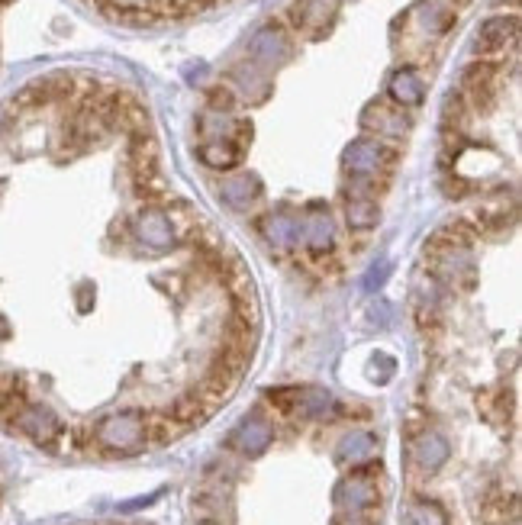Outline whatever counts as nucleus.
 I'll use <instances>...</instances> for the list:
<instances>
[{"label":"nucleus","mask_w":522,"mask_h":525,"mask_svg":"<svg viewBox=\"0 0 522 525\" xmlns=\"http://www.w3.org/2000/svg\"><path fill=\"white\" fill-rule=\"evenodd\" d=\"M210 104H213L216 113H223V110H232L236 97H232L229 87H213V91H210Z\"/></svg>","instance_id":"obj_18"},{"label":"nucleus","mask_w":522,"mask_h":525,"mask_svg":"<svg viewBox=\"0 0 522 525\" xmlns=\"http://www.w3.org/2000/svg\"><path fill=\"white\" fill-rule=\"evenodd\" d=\"M249 52L255 58V65H281L290 55V36L284 33L281 23H268L255 33Z\"/></svg>","instance_id":"obj_8"},{"label":"nucleus","mask_w":522,"mask_h":525,"mask_svg":"<svg viewBox=\"0 0 522 525\" xmlns=\"http://www.w3.org/2000/svg\"><path fill=\"white\" fill-rule=\"evenodd\" d=\"M10 422L39 448H55V442L62 439V422H58V416L49 410V406L20 403L17 410L10 413Z\"/></svg>","instance_id":"obj_4"},{"label":"nucleus","mask_w":522,"mask_h":525,"mask_svg":"<svg viewBox=\"0 0 522 525\" xmlns=\"http://www.w3.org/2000/svg\"><path fill=\"white\" fill-rule=\"evenodd\" d=\"M448 461V442L439 432H423L413 442V464L423 474H435Z\"/></svg>","instance_id":"obj_10"},{"label":"nucleus","mask_w":522,"mask_h":525,"mask_svg":"<svg viewBox=\"0 0 522 525\" xmlns=\"http://www.w3.org/2000/svg\"><path fill=\"white\" fill-rule=\"evenodd\" d=\"M342 162L352 178H374L384 165L397 162V152L387 149L381 139H358L345 149Z\"/></svg>","instance_id":"obj_5"},{"label":"nucleus","mask_w":522,"mask_h":525,"mask_svg":"<svg viewBox=\"0 0 522 525\" xmlns=\"http://www.w3.org/2000/svg\"><path fill=\"white\" fill-rule=\"evenodd\" d=\"M361 123H365V129H374V133L384 136V139H403V133L410 129V123H406V116L400 110H390L384 104H371L365 110V116H361Z\"/></svg>","instance_id":"obj_11"},{"label":"nucleus","mask_w":522,"mask_h":525,"mask_svg":"<svg viewBox=\"0 0 522 525\" xmlns=\"http://www.w3.org/2000/svg\"><path fill=\"white\" fill-rule=\"evenodd\" d=\"M136 229H139V236L155 245V249H168V245L174 242V229L168 223V216L158 210V207H149V210H142L139 213V220H136Z\"/></svg>","instance_id":"obj_13"},{"label":"nucleus","mask_w":522,"mask_h":525,"mask_svg":"<svg viewBox=\"0 0 522 525\" xmlns=\"http://www.w3.org/2000/svg\"><path fill=\"white\" fill-rule=\"evenodd\" d=\"M220 194H223V200L229 203V207L245 210L261 194V184H258L255 174H232V178H226L220 184Z\"/></svg>","instance_id":"obj_14"},{"label":"nucleus","mask_w":522,"mask_h":525,"mask_svg":"<svg viewBox=\"0 0 522 525\" xmlns=\"http://www.w3.org/2000/svg\"><path fill=\"white\" fill-rule=\"evenodd\" d=\"M197 155H200V162L207 168H213V171H232L242 162L245 149L232 139H213V142H203Z\"/></svg>","instance_id":"obj_12"},{"label":"nucleus","mask_w":522,"mask_h":525,"mask_svg":"<svg viewBox=\"0 0 522 525\" xmlns=\"http://www.w3.org/2000/svg\"><path fill=\"white\" fill-rule=\"evenodd\" d=\"M345 216H348V226L355 229H371L377 223V203L374 197H352L345 207Z\"/></svg>","instance_id":"obj_16"},{"label":"nucleus","mask_w":522,"mask_h":525,"mask_svg":"<svg viewBox=\"0 0 522 525\" xmlns=\"http://www.w3.org/2000/svg\"><path fill=\"white\" fill-rule=\"evenodd\" d=\"M377 503H381V490H377V477L371 471V464L355 468L336 487V506L342 509V516H365Z\"/></svg>","instance_id":"obj_2"},{"label":"nucleus","mask_w":522,"mask_h":525,"mask_svg":"<svg viewBox=\"0 0 522 525\" xmlns=\"http://www.w3.org/2000/svg\"><path fill=\"white\" fill-rule=\"evenodd\" d=\"M97 445L110 451V455H136V451L149 439V422L139 410H120L97 422L94 429Z\"/></svg>","instance_id":"obj_1"},{"label":"nucleus","mask_w":522,"mask_h":525,"mask_svg":"<svg viewBox=\"0 0 522 525\" xmlns=\"http://www.w3.org/2000/svg\"><path fill=\"white\" fill-rule=\"evenodd\" d=\"M390 97H394L400 107H413L423 100V78H419V71L413 65L400 68L397 75L390 78Z\"/></svg>","instance_id":"obj_15"},{"label":"nucleus","mask_w":522,"mask_h":525,"mask_svg":"<svg viewBox=\"0 0 522 525\" xmlns=\"http://www.w3.org/2000/svg\"><path fill=\"white\" fill-rule=\"evenodd\" d=\"M271 442H274V426L261 410H255L252 416H245L239 426L229 432V448L239 451V455H245V458L265 455Z\"/></svg>","instance_id":"obj_6"},{"label":"nucleus","mask_w":522,"mask_h":525,"mask_svg":"<svg viewBox=\"0 0 522 525\" xmlns=\"http://www.w3.org/2000/svg\"><path fill=\"white\" fill-rule=\"evenodd\" d=\"M268 400L278 406L281 413L290 416H303V419H323L336 410V400L329 397L326 390L316 387H284V390H271Z\"/></svg>","instance_id":"obj_3"},{"label":"nucleus","mask_w":522,"mask_h":525,"mask_svg":"<svg viewBox=\"0 0 522 525\" xmlns=\"http://www.w3.org/2000/svg\"><path fill=\"white\" fill-rule=\"evenodd\" d=\"M516 36H519V17L516 13H510V17H490L487 23H481V29H477V42L474 49L481 55H500L506 46H516Z\"/></svg>","instance_id":"obj_7"},{"label":"nucleus","mask_w":522,"mask_h":525,"mask_svg":"<svg viewBox=\"0 0 522 525\" xmlns=\"http://www.w3.org/2000/svg\"><path fill=\"white\" fill-rule=\"evenodd\" d=\"M381 451V442L371 432H348L345 439L336 448L339 464H348V468H365V464L374 461V455Z\"/></svg>","instance_id":"obj_9"},{"label":"nucleus","mask_w":522,"mask_h":525,"mask_svg":"<svg viewBox=\"0 0 522 525\" xmlns=\"http://www.w3.org/2000/svg\"><path fill=\"white\" fill-rule=\"evenodd\" d=\"M406 525H448L439 503L432 500H413L406 509Z\"/></svg>","instance_id":"obj_17"}]
</instances>
